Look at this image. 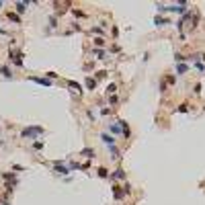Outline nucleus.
<instances>
[{"label":"nucleus","instance_id":"1","mask_svg":"<svg viewBox=\"0 0 205 205\" xmlns=\"http://www.w3.org/2000/svg\"><path fill=\"white\" fill-rule=\"evenodd\" d=\"M41 133H45V129L41 125H29V127H25V129L20 131V137H25V140H37Z\"/></svg>","mask_w":205,"mask_h":205},{"label":"nucleus","instance_id":"2","mask_svg":"<svg viewBox=\"0 0 205 205\" xmlns=\"http://www.w3.org/2000/svg\"><path fill=\"white\" fill-rule=\"evenodd\" d=\"M158 10H160V13H181V14H184L187 10H189V4H187V2H183V4H172V6H162V4H158Z\"/></svg>","mask_w":205,"mask_h":205},{"label":"nucleus","instance_id":"3","mask_svg":"<svg viewBox=\"0 0 205 205\" xmlns=\"http://www.w3.org/2000/svg\"><path fill=\"white\" fill-rule=\"evenodd\" d=\"M109 131H111V136L113 137H117V136H121V125H119V121H113V123H109Z\"/></svg>","mask_w":205,"mask_h":205},{"label":"nucleus","instance_id":"4","mask_svg":"<svg viewBox=\"0 0 205 205\" xmlns=\"http://www.w3.org/2000/svg\"><path fill=\"white\" fill-rule=\"evenodd\" d=\"M29 80L37 82V84H41V86H51V80H47V78H39V76H29Z\"/></svg>","mask_w":205,"mask_h":205},{"label":"nucleus","instance_id":"5","mask_svg":"<svg viewBox=\"0 0 205 205\" xmlns=\"http://www.w3.org/2000/svg\"><path fill=\"white\" fill-rule=\"evenodd\" d=\"M101 140H102V144H107V146H115V137L111 136V133H101Z\"/></svg>","mask_w":205,"mask_h":205},{"label":"nucleus","instance_id":"6","mask_svg":"<svg viewBox=\"0 0 205 205\" xmlns=\"http://www.w3.org/2000/svg\"><path fill=\"white\" fill-rule=\"evenodd\" d=\"M113 197H115V199H123V197H125L123 187H119V184H115V187H113Z\"/></svg>","mask_w":205,"mask_h":205},{"label":"nucleus","instance_id":"7","mask_svg":"<svg viewBox=\"0 0 205 205\" xmlns=\"http://www.w3.org/2000/svg\"><path fill=\"white\" fill-rule=\"evenodd\" d=\"M80 156H84V158H95V150H92V148H82V150H80Z\"/></svg>","mask_w":205,"mask_h":205},{"label":"nucleus","instance_id":"8","mask_svg":"<svg viewBox=\"0 0 205 205\" xmlns=\"http://www.w3.org/2000/svg\"><path fill=\"white\" fill-rule=\"evenodd\" d=\"M27 4H29V2H14V8H17V13L23 14L25 10H27Z\"/></svg>","mask_w":205,"mask_h":205},{"label":"nucleus","instance_id":"9","mask_svg":"<svg viewBox=\"0 0 205 205\" xmlns=\"http://www.w3.org/2000/svg\"><path fill=\"white\" fill-rule=\"evenodd\" d=\"M154 23H156V27H166V25H168V19H166V17H160V14H158L156 19H154Z\"/></svg>","mask_w":205,"mask_h":205},{"label":"nucleus","instance_id":"10","mask_svg":"<svg viewBox=\"0 0 205 205\" xmlns=\"http://www.w3.org/2000/svg\"><path fill=\"white\" fill-rule=\"evenodd\" d=\"M109 152H111V158H113V160L121 156V150H119L117 146H109Z\"/></svg>","mask_w":205,"mask_h":205},{"label":"nucleus","instance_id":"11","mask_svg":"<svg viewBox=\"0 0 205 205\" xmlns=\"http://www.w3.org/2000/svg\"><path fill=\"white\" fill-rule=\"evenodd\" d=\"M111 177H113V178H119V181H125V170H123V168H117Z\"/></svg>","mask_w":205,"mask_h":205},{"label":"nucleus","instance_id":"12","mask_svg":"<svg viewBox=\"0 0 205 205\" xmlns=\"http://www.w3.org/2000/svg\"><path fill=\"white\" fill-rule=\"evenodd\" d=\"M0 74L4 76V78H13V72H10L8 66H0Z\"/></svg>","mask_w":205,"mask_h":205},{"label":"nucleus","instance_id":"13","mask_svg":"<svg viewBox=\"0 0 205 205\" xmlns=\"http://www.w3.org/2000/svg\"><path fill=\"white\" fill-rule=\"evenodd\" d=\"M92 55H95L96 60H107V58H105V49H95V51H92Z\"/></svg>","mask_w":205,"mask_h":205},{"label":"nucleus","instance_id":"14","mask_svg":"<svg viewBox=\"0 0 205 205\" xmlns=\"http://www.w3.org/2000/svg\"><path fill=\"white\" fill-rule=\"evenodd\" d=\"M187 70H189L187 64H177V74H187Z\"/></svg>","mask_w":205,"mask_h":205},{"label":"nucleus","instance_id":"15","mask_svg":"<svg viewBox=\"0 0 205 205\" xmlns=\"http://www.w3.org/2000/svg\"><path fill=\"white\" fill-rule=\"evenodd\" d=\"M96 172H99V177H101V178H107V177H109V170H107L105 166H101V168H99Z\"/></svg>","mask_w":205,"mask_h":205},{"label":"nucleus","instance_id":"16","mask_svg":"<svg viewBox=\"0 0 205 205\" xmlns=\"http://www.w3.org/2000/svg\"><path fill=\"white\" fill-rule=\"evenodd\" d=\"M86 86H88V90H95V88H96L95 78H86Z\"/></svg>","mask_w":205,"mask_h":205},{"label":"nucleus","instance_id":"17","mask_svg":"<svg viewBox=\"0 0 205 205\" xmlns=\"http://www.w3.org/2000/svg\"><path fill=\"white\" fill-rule=\"evenodd\" d=\"M6 17H8V20H13V23H20V17H19V14H14V13H8Z\"/></svg>","mask_w":205,"mask_h":205},{"label":"nucleus","instance_id":"18","mask_svg":"<svg viewBox=\"0 0 205 205\" xmlns=\"http://www.w3.org/2000/svg\"><path fill=\"white\" fill-rule=\"evenodd\" d=\"M92 43H95L96 47L102 49V45H105V39H102V37H96V39H92Z\"/></svg>","mask_w":205,"mask_h":205},{"label":"nucleus","instance_id":"19","mask_svg":"<svg viewBox=\"0 0 205 205\" xmlns=\"http://www.w3.org/2000/svg\"><path fill=\"white\" fill-rule=\"evenodd\" d=\"M187 111H189V105H187V102H183V105H178L177 113H187Z\"/></svg>","mask_w":205,"mask_h":205},{"label":"nucleus","instance_id":"20","mask_svg":"<svg viewBox=\"0 0 205 205\" xmlns=\"http://www.w3.org/2000/svg\"><path fill=\"white\" fill-rule=\"evenodd\" d=\"M105 76H107V72H105V70H99V72H95V78H96V80H102Z\"/></svg>","mask_w":205,"mask_h":205},{"label":"nucleus","instance_id":"21","mask_svg":"<svg viewBox=\"0 0 205 205\" xmlns=\"http://www.w3.org/2000/svg\"><path fill=\"white\" fill-rule=\"evenodd\" d=\"M68 86H72V88H76V90H80L82 92V86L78 84V82H74V80H68Z\"/></svg>","mask_w":205,"mask_h":205},{"label":"nucleus","instance_id":"22","mask_svg":"<svg viewBox=\"0 0 205 205\" xmlns=\"http://www.w3.org/2000/svg\"><path fill=\"white\" fill-rule=\"evenodd\" d=\"M107 92H109V95H117V84H109Z\"/></svg>","mask_w":205,"mask_h":205},{"label":"nucleus","instance_id":"23","mask_svg":"<svg viewBox=\"0 0 205 205\" xmlns=\"http://www.w3.org/2000/svg\"><path fill=\"white\" fill-rule=\"evenodd\" d=\"M109 102L113 105V107H115L117 102H119V96H117V95H111V96H109Z\"/></svg>","mask_w":205,"mask_h":205},{"label":"nucleus","instance_id":"24","mask_svg":"<svg viewBox=\"0 0 205 205\" xmlns=\"http://www.w3.org/2000/svg\"><path fill=\"white\" fill-rule=\"evenodd\" d=\"M195 68H197L199 72H205V66L201 64V62H195Z\"/></svg>","mask_w":205,"mask_h":205},{"label":"nucleus","instance_id":"25","mask_svg":"<svg viewBox=\"0 0 205 205\" xmlns=\"http://www.w3.org/2000/svg\"><path fill=\"white\" fill-rule=\"evenodd\" d=\"M55 20H58V19H55V14H54V17H49V19H47L49 27H55Z\"/></svg>","mask_w":205,"mask_h":205},{"label":"nucleus","instance_id":"26","mask_svg":"<svg viewBox=\"0 0 205 205\" xmlns=\"http://www.w3.org/2000/svg\"><path fill=\"white\" fill-rule=\"evenodd\" d=\"M72 13H74V14H76V17H82V19H84V17H86V14L82 13V10H78V8H74V10H72Z\"/></svg>","mask_w":205,"mask_h":205},{"label":"nucleus","instance_id":"27","mask_svg":"<svg viewBox=\"0 0 205 205\" xmlns=\"http://www.w3.org/2000/svg\"><path fill=\"white\" fill-rule=\"evenodd\" d=\"M33 148H35V150H41V148H43V142H35Z\"/></svg>","mask_w":205,"mask_h":205},{"label":"nucleus","instance_id":"28","mask_svg":"<svg viewBox=\"0 0 205 205\" xmlns=\"http://www.w3.org/2000/svg\"><path fill=\"white\" fill-rule=\"evenodd\" d=\"M166 82H168V84H174V76H166Z\"/></svg>","mask_w":205,"mask_h":205},{"label":"nucleus","instance_id":"29","mask_svg":"<svg viewBox=\"0 0 205 205\" xmlns=\"http://www.w3.org/2000/svg\"><path fill=\"white\" fill-rule=\"evenodd\" d=\"M92 33H99V35H102V29H101V27H95V29H92Z\"/></svg>","mask_w":205,"mask_h":205},{"label":"nucleus","instance_id":"30","mask_svg":"<svg viewBox=\"0 0 205 205\" xmlns=\"http://www.w3.org/2000/svg\"><path fill=\"white\" fill-rule=\"evenodd\" d=\"M201 60H203V62H205V54H201Z\"/></svg>","mask_w":205,"mask_h":205},{"label":"nucleus","instance_id":"31","mask_svg":"<svg viewBox=\"0 0 205 205\" xmlns=\"http://www.w3.org/2000/svg\"><path fill=\"white\" fill-rule=\"evenodd\" d=\"M4 205H10V203H4Z\"/></svg>","mask_w":205,"mask_h":205}]
</instances>
